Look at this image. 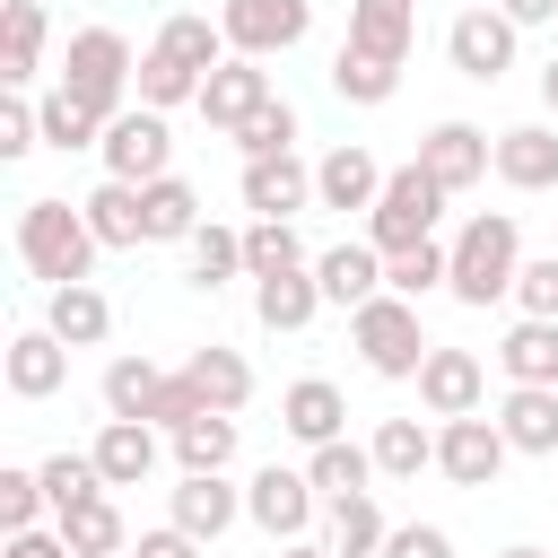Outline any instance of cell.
<instances>
[{
  "instance_id": "74e56055",
  "label": "cell",
  "mask_w": 558,
  "mask_h": 558,
  "mask_svg": "<svg viewBox=\"0 0 558 558\" xmlns=\"http://www.w3.org/2000/svg\"><path fill=\"white\" fill-rule=\"evenodd\" d=\"M279 270H305V235H296V218H253L244 227V279H279Z\"/></svg>"
},
{
  "instance_id": "ab89813d",
  "label": "cell",
  "mask_w": 558,
  "mask_h": 558,
  "mask_svg": "<svg viewBox=\"0 0 558 558\" xmlns=\"http://www.w3.org/2000/svg\"><path fill=\"white\" fill-rule=\"evenodd\" d=\"M166 445H174L183 471H227V462H235V418H227V410H201V418H183Z\"/></svg>"
},
{
  "instance_id": "ac0fdd59",
  "label": "cell",
  "mask_w": 558,
  "mask_h": 558,
  "mask_svg": "<svg viewBox=\"0 0 558 558\" xmlns=\"http://www.w3.org/2000/svg\"><path fill=\"white\" fill-rule=\"evenodd\" d=\"M235 192H244L253 218H296V209H314V166H305L296 148H288V157H253Z\"/></svg>"
},
{
  "instance_id": "681fc988",
  "label": "cell",
  "mask_w": 558,
  "mask_h": 558,
  "mask_svg": "<svg viewBox=\"0 0 558 558\" xmlns=\"http://www.w3.org/2000/svg\"><path fill=\"white\" fill-rule=\"evenodd\" d=\"M0 558H70V541H61V523H35V532H9Z\"/></svg>"
},
{
  "instance_id": "8fae6325",
  "label": "cell",
  "mask_w": 558,
  "mask_h": 558,
  "mask_svg": "<svg viewBox=\"0 0 558 558\" xmlns=\"http://www.w3.org/2000/svg\"><path fill=\"white\" fill-rule=\"evenodd\" d=\"M418 410L427 418H471V410H488V366L471 357V349H427V366H418Z\"/></svg>"
},
{
  "instance_id": "ffe728a7",
  "label": "cell",
  "mask_w": 558,
  "mask_h": 558,
  "mask_svg": "<svg viewBox=\"0 0 558 558\" xmlns=\"http://www.w3.org/2000/svg\"><path fill=\"white\" fill-rule=\"evenodd\" d=\"M349 44L401 70L410 44H418V0H349Z\"/></svg>"
},
{
  "instance_id": "836d02e7",
  "label": "cell",
  "mask_w": 558,
  "mask_h": 558,
  "mask_svg": "<svg viewBox=\"0 0 558 558\" xmlns=\"http://www.w3.org/2000/svg\"><path fill=\"white\" fill-rule=\"evenodd\" d=\"M35 471H44V506H52V523H61V514H78L87 497H105V471H96V453H70V445H61V453H44Z\"/></svg>"
},
{
  "instance_id": "e575fe53",
  "label": "cell",
  "mask_w": 558,
  "mask_h": 558,
  "mask_svg": "<svg viewBox=\"0 0 558 558\" xmlns=\"http://www.w3.org/2000/svg\"><path fill=\"white\" fill-rule=\"evenodd\" d=\"M384 541H392V523H384L375 497H340L331 506V532H323L331 558H384Z\"/></svg>"
},
{
  "instance_id": "4316f807",
  "label": "cell",
  "mask_w": 558,
  "mask_h": 558,
  "mask_svg": "<svg viewBox=\"0 0 558 558\" xmlns=\"http://www.w3.org/2000/svg\"><path fill=\"white\" fill-rule=\"evenodd\" d=\"M305 480H314V497H331V506H340V497H375V480H384V471H375V445L340 436V445H314V453H305Z\"/></svg>"
},
{
  "instance_id": "4fadbf2b",
  "label": "cell",
  "mask_w": 558,
  "mask_h": 558,
  "mask_svg": "<svg viewBox=\"0 0 558 558\" xmlns=\"http://www.w3.org/2000/svg\"><path fill=\"white\" fill-rule=\"evenodd\" d=\"M262 105H270V70H262V61H244V52H227V61L209 70V87H201V122H209V131H227V140H235Z\"/></svg>"
},
{
  "instance_id": "d6986e66",
  "label": "cell",
  "mask_w": 558,
  "mask_h": 558,
  "mask_svg": "<svg viewBox=\"0 0 558 558\" xmlns=\"http://www.w3.org/2000/svg\"><path fill=\"white\" fill-rule=\"evenodd\" d=\"M497 183L506 192H558V122L497 131Z\"/></svg>"
},
{
  "instance_id": "7bdbcfd3",
  "label": "cell",
  "mask_w": 558,
  "mask_h": 558,
  "mask_svg": "<svg viewBox=\"0 0 558 558\" xmlns=\"http://www.w3.org/2000/svg\"><path fill=\"white\" fill-rule=\"evenodd\" d=\"M52 506H44V471L26 462H0V532H35Z\"/></svg>"
},
{
  "instance_id": "b9f144b4",
  "label": "cell",
  "mask_w": 558,
  "mask_h": 558,
  "mask_svg": "<svg viewBox=\"0 0 558 558\" xmlns=\"http://www.w3.org/2000/svg\"><path fill=\"white\" fill-rule=\"evenodd\" d=\"M183 253H192V288H209V296H218L227 279H244V227H218V218H209Z\"/></svg>"
},
{
  "instance_id": "83f0119b",
  "label": "cell",
  "mask_w": 558,
  "mask_h": 558,
  "mask_svg": "<svg viewBox=\"0 0 558 558\" xmlns=\"http://www.w3.org/2000/svg\"><path fill=\"white\" fill-rule=\"evenodd\" d=\"M497 427H506L514 453H558V392H549V384H506Z\"/></svg>"
},
{
  "instance_id": "bcb514c9",
  "label": "cell",
  "mask_w": 558,
  "mask_h": 558,
  "mask_svg": "<svg viewBox=\"0 0 558 558\" xmlns=\"http://www.w3.org/2000/svg\"><path fill=\"white\" fill-rule=\"evenodd\" d=\"M26 148H44V122H35V96H9V105H0V157L17 166Z\"/></svg>"
},
{
  "instance_id": "c3c4849f",
  "label": "cell",
  "mask_w": 558,
  "mask_h": 558,
  "mask_svg": "<svg viewBox=\"0 0 558 558\" xmlns=\"http://www.w3.org/2000/svg\"><path fill=\"white\" fill-rule=\"evenodd\" d=\"M131 558H201V541H192L183 523H157V532H140V541H131Z\"/></svg>"
},
{
  "instance_id": "5b68a950",
  "label": "cell",
  "mask_w": 558,
  "mask_h": 558,
  "mask_svg": "<svg viewBox=\"0 0 558 558\" xmlns=\"http://www.w3.org/2000/svg\"><path fill=\"white\" fill-rule=\"evenodd\" d=\"M445 201H453V192H445L418 157H410V166H392V174H384V201L366 209V244H375L384 262H392V253H410V244H427V235L445 227Z\"/></svg>"
},
{
  "instance_id": "484cf974",
  "label": "cell",
  "mask_w": 558,
  "mask_h": 558,
  "mask_svg": "<svg viewBox=\"0 0 558 558\" xmlns=\"http://www.w3.org/2000/svg\"><path fill=\"white\" fill-rule=\"evenodd\" d=\"M87 453H96L105 488H140V480L157 471V427H140V418H105Z\"/></svg>"
},
{
  "instance_id": "11a10c76",
  "label": "cell",
  "mask_w": 558,
  "mask_h": 558,
  "mask_svg": "<svg viewBox=\"0 0 558 558\" xmlns=\"http://www.w3.org/2000/svg\"><path fill=\"white\" fill-rule=\"evenodd\" d=\"M122 558H131V549H122Z\"/></svg>"
},
{
  "instance_id": "7a4b0ae2",
  "label": "cell",
  "mask_w": 558,
  "mask_h": 558,
  "mask_svg": "<svg viewBox=\"0 0 558 558\" xmlns=\"http://www.w3.org/2000/svg\"><path fill=\"white\" fill-rule=\"evenodd\" d=\"M96 227H87V209L78 201H17V262L44 279V288H78L87 270H96Z\"/></svg>"
},
{
  "instance_id": "6da1fadb",
  "label": "cell",
  "mask_w": 558,
  "mask_h": 558,
  "mask_svg": "<svg viewBox=\"0 0 558 558\" xmlns=\"http://www.w3.org/2000/svg\"><path fill=\"white\" fill-rule=\"evenodd\" d=\"M514 279H523V227H514V209H471L453 227V279H445V296L471 305V314H488L497 296H514Z\"/></svg>"
},
{
  "instance_id": "8d00e7d4",
  "label": "cell",
  "mask_w": 558,
  "mask_h": 558,
  "mask_svg": "<svg viewBox=\"0 0 558 558\" xmlns=\"http://www.w3.org/2000/svg\"><path fill=\"white\" fill-rule=\"evenodd\" d=\"M35 122H44V148H61V157H70V148H105V122H96L70 87H44V96H35Z\"/></svg>"
},
{
  "instance_id": "1f68e13d",
  "label": "cell",
  "mask_w": 558,
  "mask_h": 558,
  "mask_svg": "<svg viewBox=\"0 0 558 558\" xmlns=\"http://www.w3.org/2000/svg\"><path fill=\"white\" fill-rule=\"evenodd\" d=\"M375 471L384 480H418V471H436V427H418V418H375Z\"/></svg>"
},
{
  "instance_id": "5bb4252c",
  "label": "cell",
  "mask_w": 558,
  "mask_h": 558,
  "mask_svg": "<svg viewBox=\"0 0 558 558\" xmlns=\"http://www.w3.org/2000/svg\"><path fill=\"white\" fill-rule=\"evenodd\" d=\"M0 384H9L17 401H52V392L70 384V349H61L44 323H26V331H9V349H0Z\"/></svg>"
},
{
  "instance_id": "7dc6e473",
  "label": "cell",
  "mask_w": 558,
  "mask_h": 558,
  "mask_svg": "<svg viewBox=\"0 0 558 558\" xmlns=\"http://www.w3.org/2000/svg\"><path fill=\"white\" fill-rule=\"evenodd\" d=\"M384 558H453V532L445 523H392Z\"/></svg>"
},
{
  "instance_id": "9a60e30c",
  "label": "cell",
  "mask_w": 558,
  "mask_h": 558,
  "mask_svg": "<svg viewBox=\"0 0 558 558\" xmlns=\"http://www.w3.org/2000/svg\"><path fill=\"white\" fill-rule=\"evenodd\" d=\"M279 427L314 453V445H340L349 436V392L331 384V375H296L288 392H279Z\"/></svg>"
},
{
  "instance_id": "ee69618b",
  "label": "cell",
  "mask_w": 558,
  "mask_h": 558,
  "mask_svg": "<svg viewBox=\"0 0 558 558\" xmlns=\"http://www.w3.org/2000/svg\"><path fill=\"white\" fill-rule=\"evenodd\" d=\"M235 148H244V166H253V157H288V148H296V105H288V96H270V105L235 131Z\"/></svg>"
},
{
  "instance_id": "60d3db41",
  "label": "cell",
  "mask_w": 558,
  "mask_h": 558,
  "mask_svg": "<svg viewBox=\"0 0 558 558\" xmlns=\"http://www.w3.org/2000/svg\"><path fill=\"white\" fill-rule=\"evenodd\" d=\"M61 541H70V558H122V549H131V532H122V506H113V497H87L78 514H61Z\"/></svg>"
},
{
  "instance_id": "f546056e",
  "label": "cell",
  "mask_w": 558,
  "mask_h": 558,
  "mask_svg": "<svg viewBox=\"0 0 558 558\" xmlns=\"http://www.w3.org/2000/svg\"><path fill=\"white\" fill-rule=\"evenodd\" d=\"M140 209H148V244H192L209 218H201V192L183 183V174H157V183H140Z\"/></svg>"
},
{
  "instance_id": "603a6c76",
  "label": "cell",
  "mask_w": 558,
  "mask_h": 558,
  "mask_svg": "<svg viewBox=\"0 0 558 558\" xmlns=\"http://www.w3.org/2000/svg\"><path fill=\"white\" fill-rule=\"evenodd\" d=\"M497 375H506V384H549V392H558V323L514 314L506 340H497Z\"/></svg>"
},
{
  "instance_id": "d590c367",
  "label": "cell",
  "mask_w": 558,
  "mask_h": 558,
  "mask_svg": "<svg viewBox=\"0 0 558 558\" xmlns=\"http://www.w3.org/2000/svg\"><path fill=\"white\" fill-rule=\"evenodd\" d=\"M392 87H401L392 61H375V52H357V44L331 52V96H340V105H392Z\"/></svg>"
},
{
  "instance_id": "44dd1931",
  "label": "cell",
  "mask_w": 558,
  "mask_h": 558,
  "mask_svg": "<svg viewBox=\"0 0 558 558\" xmlns=\"http://www.w3.org/2000/svg\"><path fill=\"white\" fill-rule=\"evenodd\" d=\"M314 279H323V305H366V296H384V253L357 235V244H331V253H314Z\"/></svg>"
},
{
  "instance_id": "db71d44e",
  "label": "cell",
  "mask_w": 558,
  "mask_h": 558,
  "mask_svg": "<svg viewBox=\"0 0 558 558\" xmlns=\"http://www.w3.org/2000/svg\"><path fill=\"white\" fill-rule=\"evenodd\" d=\"M279 558H331V549H323V541H296V549H279Z\"/></svg>"
},
{
  "instance_id": "f6af8a7d",
  "label": "cell",
  "mask_w": 558,
  "mask_h": 558,
  "mask_svg": "<svg viewBox=\"0 0 558 558\" xmlns=\"http://www.w3.org/2000/svg\"><path fill=\"white\" fill-rule=\"evenodd\" d=\"M514 305H523V314H541V323H558V253L523 262V279H514Z\"/></svg>"
},
{
  "instance_id": "f35d334b",
  "label": "cell",
  "mask_w": 558,
  "mask_h": 558,
  "mask_svg": "<svg viewBox=\"0 0 558 558\" xmlns=\"http://www.w3.org/2000/svg\"><path fill=\"white\" fill-rule=\"evenodd\" d=\"M445 279H453V244H445V235H427V244H410V253H392V262H384V288H392V296H410V305H418V296H436Z\"/></svg>"
},
{
  "instance_id": "8992f818",
  "label": "cell",
  "mask_w": 558,
  "mask_h": 558,
  "mask_svg": "<svg viewBox=\"0 0 558 558\" xmlns=\"http://www.w3.org/2000/svg\"><path fill=\"white\" fill-rule=\"evenodd\" d=\"M314 514H323V497H314V480H305V471H288V462H262V471L244 480V523H253L270 549L314 541Z\"/></svg>"
},
{
  "instance_id": "52a82bcc",
  "label": "cell",
  "mask_w": 558,
  "mask_h": 558,
  "mask_svg": "<svg viewBox=\"0 0 558 558\" xmlns=\"http://www.w3.org/2000/svg\"><path fill=\"white\" fill-rule=\"evenodd\" d=\"M218 26H227V52L279 61L314 35V0H218Z\"/></svg>"
},
{
  "instance_id": "2e32d148",
  "label": "cell",
  "mask_w": 558,
  "mask_h": 558,
  "mask_svg": "<svg viewBox=\"0 0 558 558\" xmlns=\"http://www.w3.org/2000/svg\"><path fill=\"white\" fill-rule=\"evenodd\" d=\"M166 523H183V532L209 549V541H227V532L244 523V488H227V471H183V480H174V514H166Z\"/></svg>"
},
{
  "instance_id": "d6a6232c",
  "label": "cell",
  "mask_w": 558,
  "mask_h": 558,
  "mask_svg": "<svg viewBox=\"0 0 558 558\" xmlns=\"http://www.w3.org/2000/svg\"><path fill=\"white\" fill-rule=\"evenodd\" d=\"M157 384H166V366H157V357H140V349H122V357L105 366V418H140V427H148Z\"/></svg>"
},
{
  "instance_id": "816d5d0a",
  "label": "cell",
  "mask_w": 558,
  "mask_h": 558,
  "mask_svg": "<svg viewBox=\"0 0 558 558\" xmlns=\"http://www.w3.org/2000/svg\"><path fill=\"white\" fill-rule=\"evenodd\" d=\"M541 105H549V122H558V52L541 61Z\"/></svg>"
},
{
  "instance_id": "3957f363",
  "label": "cell",
  "mask_w": 558,
  "mask_h": 558,
  "mask_svg": "<svg viewBox=\"0 0 558 558\" xmlns=\"http://www.w3.org/2000/svg\"><path fill=\"white\" fill-rule=\"evenodd\" d=\"M52 87H70L96 122L131 113V96H140V52H131V35H122V26H78L70 52H61V78H52Z\"/></svg>"
},
{
  "instance_id": "4dcf8cb0",
  "label": "cell",
  "mask_w": 558,
  "mask_h": 558,
  "mask_svg": "<svg viewBox=\"0 0 558 558\" xmlns=\"http://www.w3.org/2000/svg\"><path fill=\"white\" fill-rule=\"evenodd\" d=\"M183 375H192V384H201V401H209V410H227V418L253 401V366H244V349H218V340H209V349H192V357H183Z\"/></svg>"
},
{
  "instance_id": "e0dca14e",
  "label": "cell",
  "mask_w": 558,
  "mask_h": 558,
  "mask_svg": "<svg viewBox=\"0 0 558 558\" xmlns=\"http://www.w3.org/2000/svg\"><path fill=\"white\" fill-rule=\"evenodd\" d=\"M375 201H384V166H375V148L340 140V148L314 157V209H375Z\"/></svg>"
},
{
  "instance_id": "9c48e42d",
  "label": "cell",
  "mask_w": 558,
  "mask_h": 558,
  "mask_svg": "<svg viewBox=\"0 0 558 558\" xmlns=\"http://www.w3.org/2000/svg\"><path fill=\"white\" fill-rule=\"evenodd\" d=\"M506 462H514V445H506V427H497L488 410H471V418H436V471H445L453 488H497Z\"/></svg>"
},
{
  "instance_id": "f5cc1de1",
  "label": "cell",
  "mask_w": 558,
  "mask_h": 558,
  "mask_svg": "<svg viewBox=\"0 0 558 558\" xmlns=\"http://www.w3.org/2000/svg\"><path fill=\"white\" fill-rule=\"evenodd\" d=\"M497 558H558V549H541V541H514V549H497Z\"/></svg>"
},
{
  "instance_id": "cb8c5ba5",
  "label": "cell",
  "mask_w": 558,
  "mask_h": 558,
  "mask_svg": "<svg viewBox=\"0 0 558 558\" xmlns=\"http://www.w3.org/2000/svg\"><path fill=\"white\" fill-rule=\"evenodd\" d=\"M78 209H87V227H96V244H105V253H140V244H148V209H140V183H113V174H105V183H96Z\"/></svg>"
},
{
  "instance_id": "30bf717a",
  "label": "cell",
  "mask_w": 558,
  "mask_h": 558,
  "mask_svg": "<svg viewBox=\"0 0 558 558\" xmlns=\"http://www.w3.org/2000/svg\"><path fill=\"white\" fill-rule=\"evenodd\" d=\"M96 157H105L113 183H157V174H174V131H166V113L131 105V113L105 122V148Z\"/></svg>"
},
{
  "instance_id": "7c38bea8",
  "label": "cell",
  "mask_w": 558,
  "mask_h": 558,
  "mask_svg": "<svg viewBox=\"0 0 558 558\" xmlns=\"http://www.w3.org/2000/svg\"><path fill=\"white\" fill-rule=\"evenodd\" d=\"M418 166H427L445 192H471L480 174H497V140H488L480 122H427V140H418Z\"/></svg>"
},
{
  "instance_id": "d4e9b609",
  "label": "cell",
  "mask_w": 558,
  "mask_h": 558,
  "mask_svg": "<svg viewBox=\"0 0 558 558\" xmlns=\"http://www.w3.org/2000/svg\"><path fill=\"white\" fill-rule=\"evenodd\" d=\"M314 314H323L314 262H305V270H279V279H253V323H262V331H305Z\"/></svg>"
},
{
  "instance_id": "f1b7e54d",
  "label": "cell",
  "mask_w": 558,
  "mask_h": 558,
  "mask_svg": "<svg viewBox=\"0 0 558 558\" xmlns=\"http://www.w3.org/2000/svg\"><path fill=\"white\" fill-rule=\"evenodd\" d=\"M44 35H52L44 0H9V17H0V78H9L17 96H26L35 70H44Z\"/></svg>"
},
{
  "instance_id": "f907efd6",
  "label": "cell",
  "mask_w": 558,
  "mask_h": 558,
  "mask_svg": "<svg viewBox=\"0 0 558 558\" xmlns=\"http://www.w3.org/2000/svg\"><path fill=\"white\" fill-rule=\"evenodd\" d=\"M497 9H506L514 26H549V17H558V0H497Z\"/></svg>"
},
{
  "instance_id": "ba28073f",
  "label": "cell",
  "mask_w": 558,
  "mask_h": 558,
  "mask_svg": "<svg viewBox=\"0 0 558 558\" xmlns=\"http://www.w3.org/2000/svg\"><path fill=\"white\" fill-rule=\"evenodd\" d=\"M514 44H523V26H514L497 0H480V9H462V17L445 26V61H453L471 87H497V78L514 70Z\"/></svg>"
},
{
  "instance_id": "7402d4cb",
  "label": "cell",
  "mask_w": 558,
  "mask_h": 558,
  "mask_svg": "<svg viewBox=\"0 0 558 558\" xmlns=\"http://www.w3.org/2000/svg\"><path fill=\"white\" fill-rule=\"evenodd\" d=\"M44 331H52L61 349H96V340L113 331L105 288H96V279H78V288H44Z\"/></svg>"
},
{
  "instance_id": "277c9868",
  "label": "cell",
  "mask_w": 558,
  "mask_h": 558,
  "mask_svg": "<svg viewBox=\"0 0 558 558\" xmlns=\"http://www.w3.org/2000/svg\"><path fill=\"white\" fill-rule=\"evenodd\" d=\"M349 349L366 357V375H384V384H418V366H427V331H418V305L410 296H366L357 314H349Z\"/></svg>"
}]
</instances>
